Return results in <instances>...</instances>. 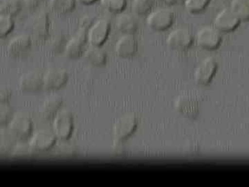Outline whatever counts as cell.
I'll return each instance as SVG.
<instances>
[{
	"instance_id": "cell-5",
	"label": "cell",
	"mask_w": 249,
	"mask_h": 187,
	"mask_svg": "<svg viewBox=\"0 0 249 187\" xmlns=\"http://www.w3.org/2000/svg\"><path fill=\"white\" fill-rule=\"evenodd\" d=\"M222 40L221 33L211 26L201 28L196 34V44L204 50H216L220 46Z\"/></svg>"
},
{
	"instance_id": "cell-29",
	"label": "cell",
	"mask_w": 249,
	"mask_h": 187,
	"mask_svg": "<svg viewBox=\"0 0 249 187\" xmlns=\"http://www.w3.org/2000/svg\"><path fill=\"white\" fill-rule=\"evenodd\" d=\"M11 115V110L8 106L7 103H1L0 106V124L1 127L5 125L9 124L12 119Z\"/></svg>"
},
{
	"instance_id": "cell-17",
	"label": "cell",
	"mask_w": 249,
	"mask_h": 187,
	"mask_svg": "<svg viewBox=\"0 0 249 187\" xmlns=\"http://www.w3.org/2000/svg\"><path fill=\"white\" fill-rule=\"evenodd\" d=\"M62 103V98L57 95L46 98L39 108V115L41 119L45 121L53 119L61 107Z\"/></svg>"
},
{
	"instance_id": "cell-22",
	"label": "cell",
	"mask_w": 249,
	"mask_h": 187,
	"mask_svg": "<svg viewBox=\"0 0 249 187\" xmlns=\"http://www.w3.org/2000/svg\"><path fill=\"white\" fill-rule=\"evenodd\" d=\"M76 0H49V7L57 14H66L76 7Z\"/></svg>"
},
{
	"instance_id": "cell-23",
	"label": "cell",
	"mask_w": 249,
	"mask_h": 187,
	"mask_svg": "<svg viewBox=\"0 0 249 187\" xmlns=\"http://www.w3.org/2000/svg\"><path fill=\"white\" fill-rule=\"evenodd\" d=\"M22 2L21 0H1L0 2V14L8 16H17L22 9Z\"/></svg>"
},
{
	"instance_id": "cell-13",
	"label": "cell",
	"mask_w": 249,
	"mask_h": 187,
	"mask_svg": "<svg viewBox=\"0 0 249 187\" xmlns=\"http://www.w3.org/2000/svg\"><path fill=\"white\" fill-rule=\"evenodd\" d=\"M68 80V74L65 69L50 68L43 75V88L56 90L64 86Z\"/></svg>"
},
{
	"instance_id": "cell-34",
	"label": "cell",
	"mask_w": 249,
	"mask_h": 187,
	"mask_svg": "<svg viewBox=\"0 0 249 187\" xmlns=\"http://www.w3.org/2000/svg\"><path fill=\"white\" fill-rule=\"evenodd\" d=\"M76 1H78L80 4L88 6V5L93 4V3L96 2L98 0H76Z\"/></svg>"
},
{
	"instance_id": "cell-30",
	"label": "cell",
	"mask_w": 249,
	"mask_h": 187,
	"mask_svg": "<svg viewBox=\"0 0 249 187\" xmlns=\"http://www.w3.org/2000/svg\"><path fill=\"white\" fill-rule=\"evenodd\" d=\"M66 43L67 42H65V37L62 35H58L54 36L52 40H51L49 46H50V49L52 52L59 53L61 52L62 49L64 48V50H65Z\"/></svg>"
},
{
	"instance_id": "cell-6",
	"label": "cell",
	"mask_w": 249,
	"mask_h": 187,
	"mask_svg": "<svg viewBox=\"0 0 249 187\" xmlns=\"http://www.w3.org/2000/svg\"><path fill=\"white\" fill-rule=\"evenodd\" d=\"M138 119L133 114H126L119 118L113 126V135L116 142H123L129 138L136 131Z\"/></svg>"
},
{
	"instance_id": "cell-7",
	"label": "cell",
	"mask_w": 249,
	"mask_h": 187,
	"mask_svg": "<svg viewBox=\"0 0 249 187\" xmlns=\"http://www.w3.org/2000/svg\"><path fill=\"white\" fill-rule=\"evenodd\" d=\"M50 20L48 13L42 10L34 17L31 23V38L37 45L44 43L48 37Z\"/></svg>"
},
{
	"instance_id": "cell-26",
	"label": "cell",
	"mask_w": 249,
	"mask_h": 187,
	"mask_svg": "<svg viewBox=\"0 0 249 187\" xmlns=\"http://www.w3.org/2000/svg\"><path fill=\"white\" fill-rule=\"evenodd\" d=\"M211 0H184L185 9L193 14H199L209 6Z\"/></svg>"
},
{
	"instance_id": "cell-3",
	"label": "cell",
	"mask_w": 249,
	"mask_h": 187,
	"mask_svg": "<svg viewBox=\"0 0 249 187\" xmlns=\"http://www.w3.org/2000/svg\"><path fill=\"white\" fill-rule=\"evenodd\" d=\"M53 132L57 139L67 140L73 131V117L71 112L63 110L59 112L53 119Z\"/></svg>"
},
{
	"instance_id": "cell-18",
	"label": "cell",
	"mask_w": 249,
	"mask_h": 187,
	"mask_svg": "<svg viewBox=\"0 0 249 187\" xmlns=\"http://www.w3.org/2000/svg\"><path fill=\"white\" fill-rule=\"evenodd\" d=\"M19 86L26 93L39 91L43 88V75L36 72H27L19 78Z\"/></svg>"
},
{
	"instance_id": "cell-31",
	"label": "cell",
	"mask_w": 249,
	"mask_h": 187,
	"mask_svg": "<svg viewBox=\"0 0 249 187\" xmlns=\"http://www.w3.org/2000/svg\"><path fill=\"white\" fill-rule=\"evenodd\" d=\"M12 96V90L8 86L1 87L0 90V102L7 103Z\"/></svg>"
},
{
	"instance_id": "cell-20",
	"label": "cell",
	"mask_w": 249,
	"mask_h": 187,
	"mask_svg": "<svg viewBox=\"0 0 249 187\" xmlns=\"http://www.w3.org/2000/svg\"><path fill=\"white\" fill-rule=\"evenodd\" d=\"M102 46L90 45L85 52V58L93 66L101 67L107 62V55Z\"/></svg>"
},
{
	"instance_id": "cell-12",
	"label": "cell",
	"mask_w": 249,
	"mask_h": 187,
	"mask_svg": "<svg viewBox=\"0 0 249 187\" xmlns=\"http://www.w3.org/2000/svg\"><path fill=\"white\" fill-rule=\"evenodd\" d=\"M242 22L232 12L230 8L221 10L214 19V27L220 33H230L235 31Z\"/></svg>"
},
{
	"instance_id": "cell-28",
	"label": "cell",
	"mask_w": 249,
	"mask_h": 187,
	"mask_svg": "<svg viewBox=\"0 0 249 187\" xmlns=\"http://www.w3.org/2000/svg\"><path fill=\"white\" fill-rule=\"evenodd\" d=\"M14 17L8 15L0 14V37H6L14 29L15 22Z\"/></svg>"
},
{
	"instance_id": "cell-24",
	"label": "cell",
	"mask_w": 249,
	"mask_h": 187,
	"mask_svg": "<svg viewBox=\"0 0 249 187\" xmlns=\"http://www.w3.org/2000/svg\"><path fill=\"white\" fill-rule=\"evenodd\" d=\"M155 0H133L132 10L137 16H144L151 12Z\"/></svg>"
},
{
	"instance_id": "cell-14",
	"label": "cell",
	"mask_w": 249,
	"mask_h": 187,
	"mask_svg": "<svg viewBox=\"0 0 249 187\" xmlns=\"http://www.w3.org/2000/svg\"><path fill=\"white\" fill-rule=\"evenodd\" d=\"M114 49L116 55L120 58H131L137 53L138 42L132 34H123L116 41Z\"/></svg>"
},
{
	"instance_id": "cell-19",
	"label": "cell",
	"mask_w": 249,
	"mask_h": 187,
	"mask_svg": "<svg viewBox=\"0 0 249 187\" xmlns=\"http://www.w3.org/2000/svg\"><path fill=\"white\" fill-rule=\"evenodd\" d=\"M116 27L123 34L134 35L138 29V22L132 15L123 12L116 17Z\"/></svg>"
},
{
	"instance_id": "cell-27",
	"label": "cell",
	"mask_w": 249,
	"mask_h": 187,
	"mask_svg": "<svg viewBox=\"0 0 249 187\" xmlns=\"http://www.w3.org/2000/svg\"><path fill=\"white\" fill-rule=\"evenodd\" d=\"M18 141L14 138V136L11 134L9 129L1 130V139H0V147H1V152H9L12 150L14 148L15 144Z\"/></svg>"
},
{
	"instance_id": "cell-16",
	"label": "cell",
	"mask_w": 249,
	"mask_h": 187,
	"mask_svg": "<svg viewBox=\"0 0 249 187\" xmlns=\"http://www.w3.org/2000/svg\"><path fill=\"white\" fill-rule=\"evenodd\" d=\"M32 44V38L27 34H21L14 37L8 44L6 50L14 58L21 56L28 52Z\"/></svg>"
},
{
	"instance_id": "cell-33",
	"label": "cell",
	"mask_w": 249,
	"mask_h": 187,
	"mask_svg": "<svg viewBox=\"0 0 249 187\" xmlns=\"http://www.w3.org/2000/svg\"><path fill=\"white\" fill-rule=\"evenodd\" d=\"M177 1L178 0H155V1H158L160 4L168 6H171L176 4Z\"/></svg>"
},
{
	"instance_id": "cell-15",
	"label": "cell",
	"mask_w": 249,
	"mask_h": 187,
	"mask_svg": "<svg viewBox=\"0 0 249 187\" xmlns=\"http://www.w3.org/2000/svg\"><path fill=\"white\" fill-rule=\"evenodd\" d=\"M175 106L178 113L190 119H194L199 113L198 101L189 95L178 96L175 101Z\"/></svg>"
},
{
	"instance_id": "cell-10",
	"label": "cell",
	"mask_w": 249,
	"mask_h": 187,
	"mask_svg": "<svg viewBox=\"0 0 249 187\" xmlns=\"http://www.w3.org/2000/svg\"><path fill=\"white\" fill-rule=\"evenodd\" d=\"M88 29L84 27L79 28L76 34L67 41L65 47V54L67 58L76 59L83 54L85 45L88 42Z\"/></svg>"
},
{
	"instance_id": "cell-1",
	"label": "cell",
	"mask_w": 249,
	"mask_h": 187,
	"mask_svg": "<svg viewBox=\"0 0 249 187\" xmlns=\"http://www.w3.org/2000/svg\"><path fill=\"white\" fill-rule=\"evenodd\" d=\"M32 120L27 113L18 112L11 119L8 129L18 142H24L31 137Z\"/></svg>"
},
{
	"instance_id": "cell-9",
	"label": "cell",
	"mask_w": 249,
	"mask_h": 187,
	"mask_svg": "<svg viewBox=\"0 0 249 187\" xmlns=\"http://www.w3.org/2000/svg\"><path fill=\"white\" fill-rule=\"evenodd\" d=\"M193 37L191 31L186 28L178 27L170 33L166 38L167 45L178 52L188 50L193 44Z\"/></svg>"
},
{
	"instance_id": "cell-8",
	"label": "cell",
	"mask_w": 249,
	"mask_h": 187,
	"mask_svg": "<svg viewBox=\"0 0 249 187\" xmlns=\"http://www.w3.org/2000/svg\"><path fill=\"white\" fill-rule=\"evenodd\" d=\"M111 24L106 19L95 21L88 28V42L90 45L102 46L107 40L110 32Z\"/></svg>"
},
{
	"instance_id": "cell-21",
	"label": "cell",
	"mask_w": 249,
	"mask_h": 187,
	"mask_svg": "<svg viewBox=\"0 0 249 187\" xmlns=\"http://www.w3.org/2000/svg\"><path fill=\"white\" fill-rule=\"evenodd\" d=\"M230 9L240 19L241 22H248L249 19V0H231Z\"/></svg>"
},
{
	"instance_id": "cell-2",
	"label": "cell",
	"mask_w": 249,
	"mask_h": 187,
	"mask_svg": "<svg viewBox=\"0 0 249 187\" xmlns=\"http://www.w3.org/2000/svg\"><path fill=\"white\" fill-rule=\"evenodd\" d=\"M175 14L168 8H160L149 13L146 23L149 28L155 31H163L173 25Z\"/></svg>"
},
{
	"instance_id": "cell-4",
	"label": "cell",
	"mask_w": 249,
	"mask_h": 187,
	"mask_svg": "<svg viewBox=\"0 0 249 187\" xmlns=\"http://www.w3.org/2000/svg\"><path fill=\"white\" fill-rule=\"evenodd\" d=\"M56 140L53 131L39 130L29 137L28 146L32 152H45L53 147Z\"/></svg>"
},
{
	"instance_id": "cell-25",
	"label": "cell",
	"mask_w": 249,
	"mask_h": 187,
	"mask_svg": "<svg viewBox=\"0 0 249 187\" xmlns=\"http://www.w3.org/2000/svg\"><path fill=\"white\" fill-rule=\"evenodd\" d=\"M101 6L108 12L119 14L124 12L127 6V0H100Z\"/></svg>"
},
{
	"instance_id": "cell-32",
	"label": "cell",
	"mask_w": 249,
	"mask_h": 187,
	"mask_svg": "<svg viewBox=\"0 0 249 187\" xmlns=\"http://www.w3.org/2000/svg\"><path fill=\"white\" fill-rule=\"evenodd\" d=\"M41 0H23L22 4L29 11H33L38 7Z\"/></svg>"
},
{
	"instance_id": "cell-11",
	"label": "cell",
	"mask_w": 249,
	"mask_h": 187,
	"mask_svg": "<svg viewBox=\"0 0 249 187\" xmlns=\"http://www.w3.org/2000/svg\"><path fill=\"white\" fill-rule=\"evenodd\" d=\"M218 68V64L213 57H208L196 67L194 74L195 80L198 85L206 86L212 81Z\"/></svg>"
}]
</instances>
